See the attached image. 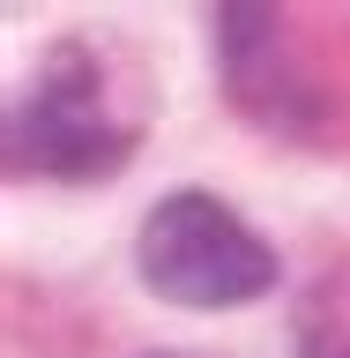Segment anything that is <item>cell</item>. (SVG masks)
<instances>
[{
	"label": "cell",
	"instance_id": "6da1fadb",
	"mask_svg": "<svg viewBox=\"0 0 350 358\" xmlns=\"http://www.w3.org/2000/svg\"><path fill=\"white\" fill-rule=\"evenodd\" d=\"M142 276L172 306H246L276 284V254L217 194H172L142 224Z\"/></svg>",
	"mask_w": 350,
	"mask_h": 358
},
{
	"label": "cell",
	"instance_id": "7a4b0ae2",
	"mask_svg": "<svg viewBox=\"0 0 350 358\" xmlns=\"http://www.w3.org/2000/svg\"><path fill=\"white\" fill-rule=\"evenodd\" d=\"M127 150V134L105 120V90L97 67L67 45V60L38 83V97L15 112V172H52V179H105Z\"/></svg>",
	"mask_w": 350,
	"mask_h": 358
},
{
	"label": "cell",
	"instance_id": "3957f363",
	"mask_svg": "<svg viewBox=\"0 0 350 358\" xmlns=\"http://www.w3.org/2000/svg\"><path fill=\"white\" fill-rule=\"evenodd\" d=\"M313 306H328L335 321H328V329H313V351H306V358H350V291H343V284L328 276Z\"/></svg>",
	"mask_w": 350,
	"mask_h": 358
}]
</instances>
